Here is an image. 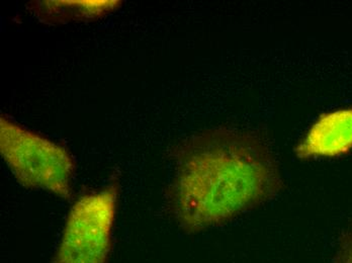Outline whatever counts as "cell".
I'll list each match as a JSON object with an SVG mask.
<instances>
[{"instance_id":"6da1fadb","label":"cell","mask_w":352,"mask_h":263,"mask_svg":"<svg viewBox=\"0 0 352 263\" xmlns=\"http://www.w3.org/2000/svg\"><path fill=\"white\" fill-rule=\"evenodd\" d=\"M167 206L182 232L199 234L263 206L283 190L278 160L263 137L214 128L171 150Z\"/></svg>"},{"instance_id":"7a4b0ae2","label":"cell","mask_w":352,"mask_h":263,"mask_svg":"<svg viewBox=\"0 0 352 263\" xmlns=\"http://www.w3.org/2000/svg\"><path fill=\"white\" fill-rule=\"evenodd\" d=\"M0 154L21 187L44 190L62 200L72 198L77 164L63 145L2 113Z\"/></svg>"},{"instance_id":"3957f363","label":"cell","mask_w":352,"mask_h":263,"mask_svg":"<svg viewBox=\"0 0 352 263\" xmlns=\"http://www.w3.org/2000/svg\"><path fill=\"white\" fill-rule=\"evenodd\" d=\"M119 198V181H111L76 198L68 211L51 263L109 262Z\"/></svg>"},{"instance_id":"277c9868","label":"cell","mask_w":352,"mask_h":263,"mask_svg":"<svg viewBox=\"0 0 352 263\" xmlns=\"http://www.w3.org/2000/svg\"><path fill=\"white\" fill-rule=\"evenodd\" d=\"M351 152L352 106L322 113L295 148L302 160L332 159Z\"/></svg>"},{"instance_id":"5b68a950","label":"cell","mask_w":352,"mask_h":263,"mask_svg":"<svg viewBox=\"0 0 352 263\" xmlns=\"http://www.w3.org/2000/svg\"><path fill=\"white\" fill-rule=\"evenodd\" d=\"M122 5L123 1L120 0H46L30 2L28 8L41 23L61 25L98 21Z\"/></svg>"},{"instance_id":"8992f818","label":"cell","mask_w":352,"mask_h":263,"mask_svg":"<svg viewBox=\"0 0 352 263\" xmlns=\"http://www.w3.org/2000/svg\"><path fill=\"white\" fill-rule=\"evenodd\" d=\"M330 263H352V224L339 239Z\"/></svg>"}]
</instances>
